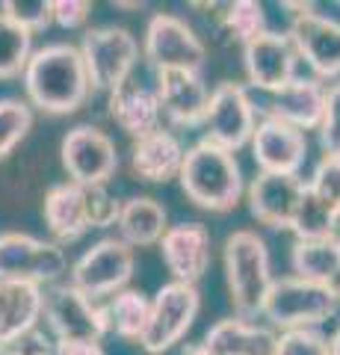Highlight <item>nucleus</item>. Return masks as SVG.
I'll return each mask as SVG.
<instances>
[{"label": "nucleus", "mask_w": 340, "mask_h": 355, "mask_svg": "<svg viewBox=\"0 0 340 355\" xmlns=\"http://www.w3.org/2000/svg\"><path fill=\"white\" fill-rule=\"evenodd\" d=\"M24 92L30 107L48 116H71L92 92L86 60L78 44L51 42L33 51L24 71Z\"/></svg>", "instance_id": "f257e3e1"}, {"label": "nucleus", "mask_w": 340, "mask_h": 355, "mask_svg": "<svg viewBox=\"0 0 340 355\" xmlns=\"http://www.w3.org/2000/svg\"><path fill=\"white\" fill-rule=\"evenodd\" d=\"M181 190L195 207L228 214L240 205L246 193L243 169L237 163V154L211 139H199L186 148V160L181 169Z\"/></svg>", "instance_id": "f03ea898"}, {"label": "nucleus", "mask_w": 340, "mask_h": 355, "mask_svg": "<svg viewBox=\"0 0 340 355\" xmlns=\"http://www.w3.org/2000/svg\"><path fill=\"white\" fill-rule=\"evenodd\" d=\"M225 266V287L234 305V317L255 320L263 317V305L272 291V261L269 249L258 231L240 228L228 234L222 249Z\"/></svg>", "instance_id": "7ed1b4c3"}, {"label": "nucleus", "mask_w": 340, "mask_h": 355, "mask_svg": "<svg viewBox=\"0 0 340 355\" xmlns=\"http://www.w3.org/2000/svg\"><path fill=\"white\" fill-rule=\"evenodd\" d=\"M340 311V299L323 284H314L299 275H284L272 282V291L263 305V320L276 329H316Z\"/></svg>", "instance_id": "20e7f679"}, {"label": "nucleus", "mask_w": 340, "mask_h": 355, "mask_svg": "<svg viewBox=\"0 0 340 355\" xmlns=\"http://www.w3.org/2000/svg\"><path fill=\"white\" fill-rule=\"evenodd\" d=\"M134 249L122 237H101L71 263L69 282L92 302L107 296L113 299L116 293L127 291V282L134 279Z\"/></svg>", "instance_id": "39448f33"}, {"label": "nucleus", "mask_w": 340, "mask_h": 355, "mask_svg": "<svg viewBox=\"0 0 340 355\" xmlns=\"http://www.w3.org/2000/svg\"><path fill=\"white\" fill-rule=\"evenodd\" d=\"M80 53L95 92H113L134 77L139 62V42L125 27H92L83 33Z\"/></svg>", "instance_id": "423d86ee"}, {"label": "nucleus", "mask_w": 340, "mask_h": 355, "mask_svg": "<svg viewBox=\"0 0 340 355\" xmlns=\"http://www.w3.org/2000/svg\"><path fill=\"white\" fill-rule=\"evenodd\" d=\"M62 275H69V258H65L60 243L33 237L24 231L0 234V279L53 287L60 284Z\"/></svg>", "instance_id": "0eeeda50"}, {"label": "nucleus", "mask_w": 340, "mask_h": 355, "mask_svg": "<svg viewBox=\"0 0 340 355\" xmlns=\"http://www.w3.org/2000/svg\"><path fill=\"white\" fill-rule=\"evenodd\" d=\"M45 326L53 340H98L113 331L107 305L92 302L71 282H60L45 291Z\"/></svg>", "instance_id": "6e6552de"}, {"label": "nucleus", "mask_w": 340, "mask_h": 355, "mask_svg": "<svg viewBox=\"0 0 340 355\" xmlns=\"http://www.w3.org/2000/svg\"><path fill=\"white\" fill-rule=\"evenodd\" d=\"M202 308V293L195 284L184 282H169L151 296V317L142 335V349L148 355H160L172 349L175 343L186 338V331L193 329L195 317Z\"/></svg>", "instance_id": "1a4fd4ad"}, {"label": "nucleus", "mask_w": 340, "mask_h": 355, "mask_svg": "<svg viewBox=\"0 0 340 355\" xmlns=\"http://www.w3.org/2000/svg\"><path fill=\"white\" fill-rule=\"evenodd\" d=\"M142 57L148 60L154 71H169V69L202 71L207 62V48L184 18L157 12L145 24Z\"/></svg>", "instance_id": "9d476101"}, {"label": "nucleus", "mask_w": 340, "mask_h": 355, "mask_svg": "<svg viewBox=\"0 0 340 355\" xmlns=\"http://www.w3.org/2000/svg\"><path fill=\"white\" fill-rule=\"evenodd\" d=\"M258 130V107L251 104L243 83L225 80L211 92V107L204 119V139L228 151L249 146Z\"/></svg>", "instance_id": "9b49d317"}, {"label": "nucleus", "mask_w": 340, "mask_h": 355, "mask_svg": "<svg viewBox=\"0 0 340 355\" xmlns=\"http://www.w3.org/2000/svg\"><path fill=\"white\" fill-rule=\"evenodd\" d=\"M62 166L80 187H107L118 169L116 142L95 125H78L62 137Z\"/></svg>", "instance_id": "f8f14e48"}, {"label": "nucleus", "mask_w": 340, "mask_h": 355, "mask_svg": "<svg viewBox=\"0 0 340 355\" xmlns=\"http://www.w3.org/2000/svg\"><path fill=\"white\" fill-rule=\"evenodd\" d=\"M293 9L299 12L293 15L287 36L299 51V60L308 62L316 77H340V21L314 12L311 6Z\"/></svg>", "instance_id": "ddd939ff"}, {"label": "nucleus", "mask_w": 340, "mask_h": 355, "mask_svg": "<svg viewBox=\"0 0 340 355\" xmlns=\"http://www.w3.org/2000/svg\"><path fill=\"white\" fill-rule=\"evenodd\" d=\"M296 62H299V51L287 33L267 30L263 36L243 44L246 80L269 95L296 80Z\"/></svg>", "instance_id": "4468645a"}, {"label": "nucleus", "mask_w": 340, "mask_h": 355, "mask_svg": "<svg viewBox=\"0 0 340 355\" xmlns=\"http://www.w3.org/2000/svg\"><path fill=\"white\" fill-rule=\"evenodd\" d=\"M305 184L299 175H267L260 172L249 184V210L260 225L276 231H293L296 214L305 198Z\"/></svg>", "instance_id": "2eb2a0df"}, {"label": "nucleus", "mask_w": 340, "mask_h": 355, "mask_svg": "<svg viewBox=\"0 0 340 355\" xmlns=\"http://www.w3.org/2000/svg\"><path fill=\"white\" fill-rule=\"evenodd\" d=\"M251 157L267 175H299L308 160V137L287 121L263 116L251 137Z\"/></svg>", "instance_id": "dca6fc26"}, {"label": "nucleus", "mask_w": 340, "mask_h": 355, "mask_svg": "<svg viewBox=\"0 0 340 355\" xmlns=\"http://www.w3.org/2000/svg\"><path fill=\"white\" fill-rule=\"evenodd\" d=\"M160 254L166 270L172 272V282L195 284L211 270L213 261L211 228L202 225V222H178L160 240Z\"/></svg>", "instance_id": "f3484780"}, {"label": "nucleus", "mask_w": 340, "mask_h": 355, "mask_svg": "<svg viewBox=\"0 0 340 355\" xmlns=\"http://www.w3.org/2000/svg\"><path fill=\"white\" fill-rule=\"evenodd\" d=\"M157 95L166 119L178 128H204L207 107H211V89L202 71L169 69L157 71Z\"/></svg>", "instance_id": "a211bd4d"}, {"label": "nucleus", "mask_w": 340, "mask_h": 355, "mask_svg": "<svg viewBox=\"0 0 340 355\" xmlns=\"http://www.w3.org/2000/svg\"><path fill=\"white\" fill-rule=\"evenodd\" d=\"M45 314V287L18 279H0V347L36 331Z\"/></svg>", "instance_id": "6ab92c4d"}, {"label": "nucleus", "mask_w": 340, "mask_h": 355, "mask_svg": "<svg viewBox=\"0 0 340 355\" xmlns=\"http://www.w3.org/2000/svg\"><path fill=\"white\" fill-rule=\"evenodd\" d=\"M328 89L316 77H296L293 83L269 95V104L263 110L267 119H278L299 130H320L325 116Z\"/></svg>", "instance_id": "aec40b11"}, {"label": "nucleus", "mask_w": 340, "mask_h": 355, "mask_svg": "<svg viewBox=\"0 0 340 355\" xmlns=\"http://www.w3.org/2000/svg\"><path fill=\"white\" fill-rule=\"evenodd\" d=\"M109 116L134 142L160 130L163 107L157 89H148L136 77H130V80H125L118 89L109 92Z\"/></svg>", "instance_id": "412c9836"}, {"label": "nucleus", "mask_w": 340, "mask_h": 355, "mask_svg": "<svg viewBox=\"0 0 340 355\" xmlns=\"http://www.w3.org/2000/svg\"><path fill=\"white\" fill-rule=\"evenodd\" d=\"M42 214H45V225L57 243H74V240H80L86 231H92L89 196H86V187L74 184V181L53 184L45 193Z\"/></svg>", "instance_id": "4be33fe9"}, {"label": "nucleus", "mask_w": 340, "mask_h": 355, "mask_svg": "<svg viewBox=\"0 0 340 355\" xmlns=\"http://www.w3.org/2000/svg\"><path fill=\"white\" fill-rule=\"evenodd\" d=\"M184 160H186L184 142L172 130L163 128L136 139L134 151H130V169H134L139 181L148 184H169L172 178H181Z\"/></svg>", "instance_id": "5701e85b"}, {"label": "nucleus", "mask_w": 340, "mask_h": 355, "mask_svg": "<svg viewBox=\"0 0 340 355\" xmlns=\"http://www.w3.org/2000/svg\"><path fill=\"white\" fill-rule=\"evenodd\" d=\"M278 335L267 326H258L243 317L219 320L207 329L204 347L213 355H272Z\"/></svg>", "instance_id": "b1692460"}, {"label": "nucleus", "mask_w": 340, "mask_h": 355, "mask_svg": "<svg viewBox=\"0 0 340 355\" xmlns=\"http://www.w3.org/2000/svg\"><path fill=\"white\" fill-rule=\"evenodd\" d=\"M290 266L293 275L308 279L314 284L328 287L340 299V237H320V240H296L290 246Z\"/></svg>", "instance_id": "393cba45"}, {"label": "nucleus", "mask_w": 340, "mask_h": 355, "mask_svg": "<svg viewBox=\"0 0 340 355\" xmlns=\"http://www.w3.org/2000/svg\"><path fill=\"white\" fill-rule=\"evenodd\" d=\"M118 237H122L130 249H145L157 246L166 237L169 216L157 198L151 196H130L122 202V216H118Z\"/></svg>", "instance_id": "a878e982"}, {"label": "nucleus", "mask_w": 340, "mask_h": 355, "mask_svg": "<svg viewBox=\"0 0 340 355\" xmlns=\"http://www.w3.org/2000/svg\"><path fill=\"white\" fill-rule=\"evenodd\" d=\"M107 314H109V326L118 338L125 340H142L151 317V299L142 291H122L107 302Z\"/></svg>", "instance_id": "bb28decb"}, {"label": "nucleus", "mask_w": 340, "mask_h": 355, "mask_svg": "<svg viewBox=\"0 0 340 355\" xmlns=\"http://www.w3.org/2000/svg\"><path fill=\"white\" fill-rule=\"evenodd\" d=\"M33 57V33L18 27L12 18L0 12V80L24 77L27 62Z\"/></svg>", "instance_id": "cd10ccee"}, {"label": "nucleus", "mask_w": 340, "mask_h": 355, "mask_svg": "<svg viewBox=\"0 0 340 355\" xmlns=\"http://www.w3.org/2000/svg\"><path fill=\"white\" fill-rule=\"evenodd\" d=\"M219 27H222L225 36H231L237 42H251L263 36L269 27H267V12L263 6L255 3V0H237V3H228L225 12L219 15Z\"/></svg>", "instance_id": "c85d7f7f"}, {"label": "nucleus", "mask_w": 340, "mask_h": 355, "mask_svg": "<svg viewBox=\"0 0 340 355\" xmlns=\"http://www.w3.org/2000/svg\"><path fill=\"white\" fill-rule=\"evenodd\" d=\"M340 216L334 214L328 205H323L308 187H305V198H302V207L296 214V225H293V234L296 240H320V237H332L334 228H337Z\"/></svg>", "instance_id": "c756f323"}, {"label": "nucleus", "mask_w": 340, "mask_h": 355, "mask_svg": "<svg viewBox=\"0 0 340 355\" xmlns=\"http://www.w3.org/2000/svg\"><path fill=\"white\" fill-rule=\"evenodd\" d=\"M33 128V107L18 98H0V160H6Z\"/></svg>", "instance_id": "7c9ffc66"}, {"label": "nucleus", "mask_w": 340, "mask_h": 355, "mask_svg": "<svg viewBox=\"0 0 340 355\" xmlns=\"http://www.w3.org/2000/svg\"><path fill=\"white\" fill-rule=\"evenodd\" d=\"M0 12L27 33H42L53 24V0H3Z\"/></svg>", "instance_id": "2f4dec72"}, {"label": "nucleus", "mask_w": 340, "mask_h": 355, "mask_svg": "<svg viewBox=\"0 0 340 355\" xmlns=\"http://www.w3.org/2000/svg\"><path fill=\"white\" fill-rule=\"evenodd\" d=\"M272 355H332V338L320 329H290L278 335Z\"/></svg>", "instance_id": "473e14b6"}, {"label": "nucleus", "mask_w": 340, "mask_h": 355, "mask_svg": "<svg viewBox=\"0 0 340 355\" xmlns=\"http://www.w3.org/2000/svg\"><path fill=\"white\" fill-rule=\"evenodd\" d=\"M308 190L340 216V157H334V154H323V160L314 166Z\"/></svg>", "instance_id": "72a5a7b5"}, {"label": "nucleus", "mask_w": 340, "mask_h": 355, "mask_svg": "<svg viewBox=\"0 0 340 355\" xmlns=\"http://www.w3.org/2000/svg\"><path fill=\"white\" fill-rule=\"evenodd\" d=\"M320 146L325 154L340 157V80L328 86L325 116H323V125H320Z\"/></svg>", "instance_id": "f704fd0d"}, {"label": "nucleus", "mask_w": 340, "mask_h": 355, "mask_svg": "<svg viewBox=\"0 0 340 355\" xmlns=\"http://www.w3.org/2000/svg\"><path fill=\"white\" fill-rule=\"evenodd\" d=\"M89 196V216H92V228H113L118 225L122 216V202L107 190V187H86Z\"/></svg>", "instance_id": "c9c22d12"}, {"label": "nucleus", "mask_w": 340, "mask_h": 355, "mask_svg": "<svg viewBox=\"0 0 340 355\" xmlns=\"http://www.w3.org/2000/svg\"><path fill=\"white\" fill-rule=\"evenodd\" d=\"M92 15L89 0H53V24L62 30H80Z\"/></svg>", "instance_id": "e433bc0d"}, {"label": "nucleus", "mask_w": 340, "mask_h": 355, "mask_svg": "<svg viewBox=\"0 0 340 355\" xmlns=\"http://www.w3.org/2000/svg\"><path fill=\"white\" fill-rule=\"evenodd\" d=\"M53 343L48 335H42V331H30L27 338H21L15 343H9V347H0V355H53Z\"/></svg>", "instance_id": "4c0bfd02"}, {"label": "nucleus", "mask_w": 340, "mask_h": 355, "mask_svg": "<svg viewBox=\"0 0 340 355\" xmlns=\"http://www.w3.org/2000/svg\"><path fill=\"white\" fill-rule=\"evenodd\" d=\"M53 355H107L98 340H57Z\"/></svg>", "instance_id": "58836bf2"}, {"label": "nucleus", "mask_w": 340, "mask_h": 355, "mask_svg": "<svg viewBox=\"0 0 340 355\" xmlns=\"http://www.w3.org/2000/svg\"><path fill=\"white\" fill-rule=\"evenodd\" d=\"M181 355H213V352L207 349V347H204V340H202V343H186Z\"/></svg>", "instance_id": "ea45409f"}, {"label": "nucleus", "mask_w": 340, "mask_h": 355, "mask_svg": "<svg viewBox=\"0 0 340 355\" xmlns=\"http://www.w3.org/2000/svg\"><path fill=\"white\" fill-rule=\"evenodd\" d=\"M332 355H340V329L332 335Z\"/></svg>", "instance_id": "a19ab883"}]
</instances>
